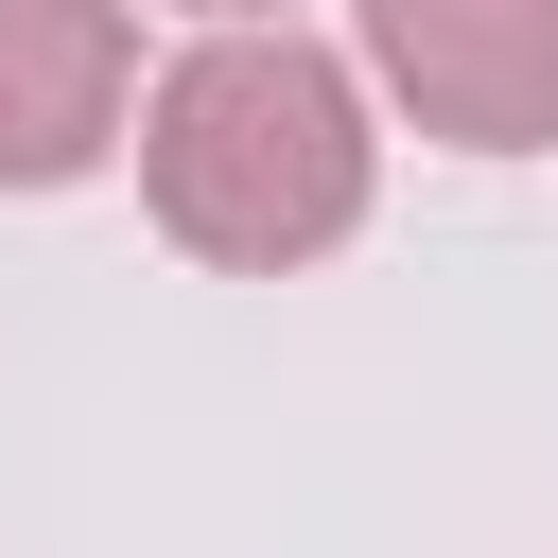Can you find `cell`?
<instances>
[{
	"label": "cell",
	"instance_id": "obj_1",
	"mask_svg": "<svg viewBox=\"0 0 558 558\" xmlns=\"http://www.w3.org/2000/svg\"><path fill=\"white\" fill-rule=\"evenodd\" d=\"M384 192V140H366V87L296 35V17H227L209 52H174L140 87V209L227 262V279H296L366 227Z\"/></svg>",
	"mask_w": 558,
	"mask_h": 558
},
{
	"label": "cell",
	"instance_id": "obj_4",
	"mask_svg": "<svg viewBox=\"0 0 558 558\" xmlns=\"http://www.w3.org/2000/svg\"><path fill=\"white\" fill-rule=\"evenodd\" d=\"M209 17H279V0H209Z\"/></svg>",
	"mask_w": 558,
	"mask_h": 558
},
{
	"label": "cell",
	"instance_id": "obj_2",
	"mask_svg": "<svg viewBox=\"0 0 558 558\" xmlns=\"http://www.w3.org/2000/svg\"><path fill=\"white\" fill-rule=\"evenodd\" d=\"M366 70L453 157H541L558 140V0H366Z\"/></svg>",
	"mask_w": 558,
	"mask_h": 558
},
{
	"label": "cell",
	"instance_id": "obj_3",
	"mask_svg": "<svg viewBox=\"0 0 558 558\" xmlns=\"http://www.w3.org/2000/svg\"><path fill=\"white\" fill-rule=\"evenodd\" d=\"M122 122H140L122 0H0V192H70Z\"/></svg>",
	"mask_w": 558,
	"mask_h": 558
}]
</instances>
